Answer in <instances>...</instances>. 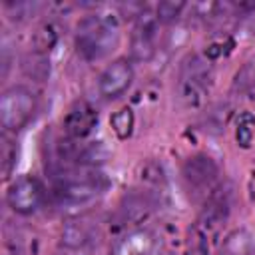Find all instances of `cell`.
I'll list each match as a JSON object with an SVG mask.
<instances>
[{"label": "cell", "mask_w": 255, "mask_h": 255, "mask_svg": "<svg viewBox=\"0 0 255 255\" xmlns=\"http://www.w3.org/2000/svg\"><path fill=\"white\" fill-rule=\"evenodd\" d=\"M22 72L26 78L34 80V82H46L50 78L52 66H50V58L46 54H38V52H28L22 58Z\"/></svg>", "instance_id": "obj_16"}, {"label": "cell", "mask_w": 255, "mask_h": 255, "mask_svg": "<svg viewBox=\"0 0 255 255\" xmlns=\"http://www.w3.org/2000/svg\"><path fill=\"white\" fill-rule=\"evenodd\" d=\"M110 255H157V239L147 229H131L124 237H120Z\"/></svg>", "instance_id": "obj_11"}, {"label": "cell", "mask_w": 255, "mask_h": 255, "mask_svg": "<svg viewBox=\"0 0 255 255\" xmlns=\"http://www.w3.org/2000/svg\"><path fill=\"white\" fill-rule=\"evenodd\" d=\"M253 253H255V239L243 227L229 231L221 243V255H253Z\"/></svg>", "instance_id": "obj_15"}, {"label": "cell", "mask_w": 255, "mask_h": 255, "mask_svg": "<svg viewBox=\"0 0 255 255\" xmlns=\"http://www.w3.org/2000/svg\"><path fill=\"white\" fill-rule=\"evenodd\" d=\"M139 179L147 187H163L165 181H167L163 165L155 159H147L145 163L139 165Z\"/></svg>", "instance_id": "obj_17"}, {"label": "cell", "mask_w": 255, "mask_h": 255, "mask_svg": "<svg viewBox=\"0 0 255 255\" xmlns=\"http://www.w3.org/2000/svg\"><path fill=\"white\" fill-rule=\"evenodd\" d=\"M102 189V175L96 167L76 165L74 169H66L56 181L54 199L60 207H80L94 201Z\"/></svg>", "instance_id": "obj_2"}, {"label": "cell", "mask_w": 255, "mask_h": 255, "mask_svg": "<svg viewBox=\"0 0 255 255\" xmlns=\"http://www.w3.org/2000/svg\"><path fill=\"white\" fill-rule=\"evenodd\" d=\"M211 78H213L211 66L199 54H189L187 58H183L179 64L177 86H175L177 102L187 110L199 108L209 92Z\"/></svg>", "instance_id": "obj_3"}, {"label": "cell", "mask_w": 255, "mask_h": 255, "mask_svg": "<svg viewBox=\"0 0 255 255\" xmlns=\"http://www.w3.org/2000/svg\"><path fill=\"white\" fill-rule=\"evenodd\" d=\"M46 199V187L36 175H20L6 189V203L18 215L36 213Z\"/></svg>", "instance_id": "obj_5"}, {"label": "cell", "mask_w": 255, "mask_h": 255, "mask_svg": "<svg viewBox=\"0 0 255 255\" xmlns=\"http://www.w3.org/2000/svg\"><path fill=\"white\" fill-rule=\"evenodd\" d=\"M60 36H62L60 26H58L54 20L42 22V24L34 30V34H32V38H30L32 52H38V54H46V56H48V52H52V50L58 46Z\"/></svg>", "instance_id": "obj_14"}, {"label": "cell", "mask_w": 255, "mask_h": 255, "mask_svg": "<svg viewBox=\"0 0 255 255\" xmlns=\"http://www.w3.org/2000/svg\"><path fill=\"white\" fill-rule=\"evenodd\" d=\"M118 20L110 14H88L76 28V52L88 60H102L118 46Z\"/></svg>", "instance_id": "obj_1"}, {"label": "cell", "mask_w": 255, "mask_h": 255, "mask_svg": "<svg viewBox=\"0 0 255 255\" xmlns=\"http://www.w3.org/2000/svg\"><path fill=\"white\" fill-rule=\"evenodd\" d=\"M255 88V64L253 62H247L243 64V68L235 74V80H233V90L239 92V94H247Z\"/></svg>", "instance_id": "obj_21"}, {"label": "cell", "mask_w": 255, "mask_h": 255, "mask_svg": "<svg viewBox=\"0 0 255 255\" xmlns=\"http://www.w3.org/2000/svg\"><path fill=\"white\" fill-rule=\"evenodd\" d=\"M153 209V199L145 191H131L126 193L120 205V215L126 223L129 225H139L143 223Z\"/></svg>", "instance_id": "obj_13"}, {"label": "cell", "mask_w": 255, "mask_h": 255, "mask_svg": "<svg viewBox=\"0 0 255 255\" xmlns=\"http://www.w3.org/2000/svg\"><path fill=\"white\" fill-rule=\"evenodd\" d=\"M185 255H209L207 233H205L199 225H193V227H189V231H187Z\"/></svg>", "instance_id": "obj_18"}, {"label": "cell", "mask_w": 255, "mask_h": 255, "mask_svg": "<svg viewBox=\"0 0 255 255\" xmlns=\"http://www.w3.org/2000/svg\"><path fill=\"white\" fill-rule=\"evenodd\" d=\"M187 6L183 2H159L155 8V16L159 18V22H173L181 16V12Z\"/></svg>", "instance_id": "obj_22"}, {"label": "cell", "mask_w": 255, "mask_h": 255, "mask_svg": "<svg viewBox=\"0 0 255 255\" xmlns=\"http://www.w3.org/2000/svg\"><path fill=\"white\" fill-rule=\"evenodd\" d=\"M110 124H112L114 133H116L120 139L129 137V133H131V129H133V114H131V110H129V108L118 110V112L110 118Z\"/></svg>", "instance_id": "obj_20"}, {"label": "cell", "mask_w": 255, "mask_h": 255, "mask_svg": "<svg viewBox=\"0 0 255 255\" xmlns=\"http://www.w3.org/2000/svg\"><path fill=\"white\" fill-rule=\"evenodd\" d=\"M181 175L191 189L205 191V189H211L215 185V181L219 177V165L211 155L195 153L183 161Z\"/></svg>", "instance_id": "obj_8"}, {"label": "cell", "mask_w": 255, "mask_h": 255, "mask_svg": "<svg viewBox=\"0 0 255 255\" xmlns=\"http://www.w3.org/2000/svg\"><path fill=\"white\" fill-rule=\"evenodd\" d=\"M133 82V66L128 58H118L108 64L98 76V94L104 100H116L129 90Z\"/></svg>", "instance_id": "obj_7"}, {"label": "cell", "mask_w": 255, "mask_h": 255, "mask_svg": "<svg viewBox=\"0 0 255 255\" xmlns=\"http://www.w3.org/2000/svg\"><path fill=\"white\" fill-rule=\"evenodd\" d=\"M34 4L30 2H12V4H6V12H8V18L10 20H16V22H24L30 18V14L34 12Z\"/></svg>", "instance_id": "obj_23"}, {"label": "cell", "mask_w": 255, "mask_h": 255, "mask_svg": "<svg viewBox=\"0 0 255 255\" xmlns=\"http://www.w3.org/2000/svg\"><path fill=\"white\" fill-rule=\"evenodd\" d=\"M96 239V225L90 219L76 217L62 225L60 229V245L66 251H84Z\"/></svg>", "instance_id": "obj_10"}, {"label": "cell", "mask_w": 255, "mask_h": 255, "mask_svg": "<svg viewBox=\"0 0 255 255\" xmlns=\"http://www.w3.org/2000/svg\"><path fill=\"white\" fill-rule=\"evenodd\" d=\"M231 114H233L231 106H229L227 102H219V104H215V106L207 112V116H205V124H207L209 129H213V131H223L225 126L229 124Z\"/></svg>", "instance_id": "obj_19"}, {"label": "cell", "mask_w": 255, "mask_h": 255, "mask_svg": "<svg viewBox=\"0 0 255 255\" xmlns=\"http://www.w3.org/2000/svg\"><path fill=\"white\" fill-rule=\"evenodd\" d=\"M96 126H98V112L88 102H76L62 120L66 137H70L74 141L86 139L94 131Z\"/></svg>", "instance_id": "obj_9"}, {"label": "cell", "mask_w": 255, "mask_h": 255, "mask_svg": "<svg viewBox=\"0 0 255 255\" xmlns=\"http://www.w3.org/2000/svg\"><path fill=\"white\" fill-rule=\"evenodd\" d=\"M159 24L161 22L155 16V12H149L145 8L135 16V24H133L131 40H129V56H131V60L149 62L153 58Z\"/></svg>", "instance_id": "obj_6"}, {"label": "cell", "mask_w": 255, "mask_h": 255, "mask_svg": "<svg viewBox=\"0 0 255 255\" xmlns=\"http://www.w3.org/2000/svg\"><path fill=\"white\" fill-rule=\"evenodd\" d=\"M231 211V191L223 187H215L205 201V207L199 215V227L207 233L209 229L219 227Z\"/></svg>", "instance_id": "obj_12"}, {"label": "cell", "mask_w": 255, "mask_h": 255, "mask_svg": "<svg viewBox=\"0 0 255 255\" xmlns=\"http://www.w3.org/2000/svg\"><path fill=\"white\" fill-rule=\"evenodd\" d=\"M38 112V96L28 86H10L0 96V124L6 131L24 129Z\"/></svg>", "instance_id": "obj_4"}, {"label": "cell", "mask_w": 255, "mask_h": 255, "mask_svg": "<svg viewBox=\"0 0 255 255\" xmlns=\"http://www.w3.org/2000/svg\"><path fill=\"white\" fill-rule=\"evenodd\" d=\"M16 165V145L10 139H4L2 143V171L4 177H8L12 173V167Z\"/></svg>", "instance_id": "obj_24"}]
</instances>
